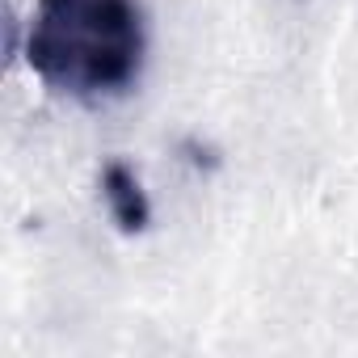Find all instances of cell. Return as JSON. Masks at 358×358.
<instances>
[{"label":"cell","instance_id":"1","mask_svg":"<svg viewBox=\"0 0 358 358\" xmlns=\"http://www.w3.org/2000/svg\"><path fill=\"white\" fill-rule=\"evenodd\" d=\"M148 51L139 0H38L26 26L30 72L68 97L106 101L139 80Z\"/></svg>","mask_w":358,"mask_h":358},{"label":"cell","instance_id":"2","mask_svg":"<svg viewBox=\"0 0 358 358\" xmlns=\"http://www.w3.org/2000/svg\"><path fill=\"white\" fill-rule=\"evenodd\" d=\"M101 199H106V211L114 215V224L127 228V232H139V228L148 224V215H152L148 194H143V186H139L135 169L122 164V160L106 164V173H101Z\"/></svg>","mask_w":358,"mask_h":358}]
</instances>
